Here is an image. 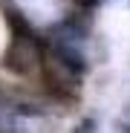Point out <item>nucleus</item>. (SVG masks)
Returning <instances> with one entry per match:
<instances>
[{
  "label": "nucleus",
  "mask_w": 130,
  "mask_h": 133,
  "mask_svg": "<svg viewBox=\"0 0 130 133\" xmlns=\"http://www.w3.org/2000/svg\"><path fill=\"white\" fill-rule=\"evenodd\" d=\"M3 17L9 23V46L3 55L6 70L17 78H40V64H43V32H38L29 17L20 12L12 0H0Z\"/></svg>",
  "instance_id": "1"
},
{
  "label": "nucleus",
  "mask_w": 130,
  "mask_h": 133,
  "mask_svg": "<svg viewBox=\"0 0 130 133\" xmlns=\"http://www.w3.org/2000/svg\"><path fill=\"white\" fill-rule=\"evenodd\" d=\"M98 130H101V124H98L95 116H81V119L70 127V133H98Z\"/></svg>",
  "instance_id": "2"
},
{
  "label": "nucleus",
  "mask_w": 130,
  "mask_h": 133,
  "mask_svg": "<svg viewBox=\"0 0 130 133\" xmlns=\"http://www.w3.org/2000/svg\"><path fill=\"white\" fill-rule=\"evenodd\" d=\"M70 3L75 9H81V12H95L101 3H107V0H70Z\"/></svg>",
  "instance_id": "3"
},
{
  "label": "nucleus",
  "mask_w": 130,
  "mask_h": 133,
  "mask_svg": "<svg viewBox=\"0 0 130 133\" xmlns=\"http://www.w3.org/2000/svg\"><path fill=\"white\" fill-rule=\"evenodd\" d=\"M119 133H130V104H124V113L119 119Z\"/></svg>",
  "instance_id": "4"
},
{
  "label": "nucleus",
  "mask_w": 130,
  "mask_h": 133,
  "mask_svg": "<svg viewBox=\"0 0 130 133\" xmlns=\"http://www.w3.org/2000/svg\"><path fill=\"white\" fill-rule=\"evenodd\" d=\"M127 9H130V0H127Z\"/></svg>",
  "instance_id": "5"
},
{
  "label": "nucleus",
  "mask_w": 130,
  "mask_h": 133,
  "mask_svg": "<svg viewBox=\"0 0 130 133\" xmlns=\"http://www.w3.org/2000/svg\"><path fill=\"white\" fill-rule=\"evenodd\" d=\"M107 3H110V0H107Z\"/></svg>",
  "instance_id": "6"
}]
</instances>
